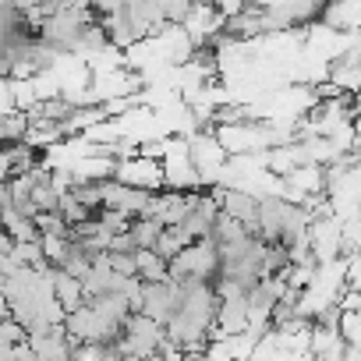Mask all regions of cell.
I'll return each mask as SVG.
<instances>
[{
    "instance_id": "cell-1",
    "label": "cell",
    "mask_w": 361,
    "mask_h": 361,
    "mask_svg": "<svg viewBox=\"0 0 361 361\" xmlns=\"http://www.w3.org/2000/svg\"><path fill=\"white\" fill-rule=\"evenodd\" d=\"M47 283H50V294L57 298V305L68 312V308H75V305H82V280L75 276V273H68V269H61V266H50L47 269Z\"/></svg>"
},
{
    "instance_id": "cell-2",
    "label": "cell",
    "mask_w": 361,
    "mask_h": 361,
    "mask_svg": "<svg viewBox=\"0 0 361 361\" xmlns=\"http://www.w3.org/2000/svg\"><path fill=\"white\" fill-rule=\"evenodd\" d=\"M135 276L138 280H163L166 276V259L156 255L152 248H138L135 252Z\"/></svg>"
},
{
    "instance_id": "cell-3",
    "label": "cell",
    "mask_w": 361,
    "mask_h": 361,
    "mask_svg": "<svg viewBox=\"0 0 361 361\" xmlns=\"http://www.w3.org/2000/svg\"><path fill=\"white\" fill-rule=\"evenodd\" d=\"M159 231H163V224L152 220V216H131V224H128V234H131L135 248H152Z\"/></svg>"
},
{
    "instance_id": "cell-4",
    "label": "cell",
    "mask_w": 361,
    "mask_h": 361,
    "mask_svg": "<svg viewBox=\"0 0 361 361\" xmlns=\"http://www.w3.org/2000/svg\"><path fill=\"white\" fill-rule=\"evenodd\" d=\"M106 266L124 276H135V252H106Z\"/></svg>"
}]
</instances>
